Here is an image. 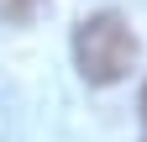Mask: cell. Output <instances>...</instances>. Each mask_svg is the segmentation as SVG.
<instances>
[{"label": "cell", "instance_id": "7a4b0ae2", "mask_svg": "<svg viewBox=\"0 0 147 142\" xmlns=\"http://www.w3.org/2000/svg\"><path fill=\"white\" fill-rule=\"evenodd\" d=\"M42 11V0H0V26H26Z\"/></svg>", "mask_w": 147, "mask_h": 142}, {"label": "cell", "instance_id": "3957f363", "mask_svg": "<svg viewBox=\"0 0 147 142\" xmlns=\"http://www.w3.org/2000/svg\"><path fill=\"white\" fill-rule=\"evenodd\" d=\"M142 121H147V90H142Z\"/></svg>", "mask_w": 147, "mask_h": 142}, {"label": "cell", "instance_id": "6da1fadb", "mask_svg": "<svg viewBox=\"0 0 147 142\" xmlns=\"http://www.w3.org/2000/svg\"><path fill=\"white\" fill-rule=\"evenodd\" d=\"M74 63H79V74H84L89 84H116V79H126L131 63H137V37H131V26H126L116 11L84 16L79 32H74Z\"/></svg>", "mask_w": 147, "mask_h": 142}]
</instances>
